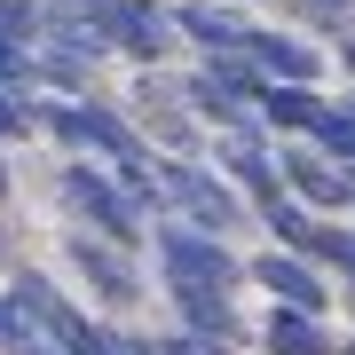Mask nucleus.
Segmentation results:
<instances>
[{
	"label": "nucleus",
	"mask_w": 355,
	"mask_h": 355,
	"mask_svg": "<svg viewBox=\"0 0 355 355\" xmlns=\"http://www.w3.org/2000/svg\"><path fill=\"white\" fill-rule=\"evenodd\" d=\"M347 111H355V103H347Z\"/></svg>",
	"instance_id": "22"
},
{
	"label": "nucleus",
	"mask_w": 355,
	"mask_h": 355,
	"mask_svg": "<svg viewBox=\"0 0 355 355\" xmlns=\"http://www.w3.org/2000/svg\"><path fill=\"white\" fill-rule=\"evenodd\" d=\"M308 253L331 261V268L347 277V292H355V237H347V229H316V237H308Z\"/></svg>",
	"instance_id": "14"
},
{
	"label": "nucleus",
	"mask_w": 355,
	"mask_h": 355,
	"mask_svg": "<svg viewBox=\"0 0 355 355\" xmlns=\"http://www.w3.org/2000/svg\"><path fill=\"white\" fill-rule=\"evenodd\" d=\"M158 268H166V284H182V292H221V300H229V284H237L229 245H221V237H198V229H182V221H158Z\"/></svg>",
	"instance_id": "3"
},
{
	"label": "nucleus",
	"mask_w": 355,
	"mask_h": 355,
	"mask_svg": "<svg viewBox=\"0 0 355 355\" xmlns=\"http://www.w3.org/2000/svg\"><path fill=\"white\" fill-rule=\"evenodd\" d=\"M277 182H292L284 198H300L308 214H316V205H347V174L324 166L316 150H284V158H277Z\"/></svg>",
	"instance_id": "9"
},
{
	"label": "nucleus",
	"mask_w": 355,
	"mask_h": 355,
	"mask_svg": "<svg viewBox=\"0 0 355 355\" xmlns=\"http://www.w3.org/2000/svg\"><path fill=\"white\" fill-rule=\"evenodd\" d=\"M347 355H355V340H347Z\"/></svg>",
	"instance_id": "21"
},
{
	"label": "nucleus",
	"mask_w": 355,
	"mask_h": 355,
	"mask_svg": "<svg viewBox=\"0 0 355 355\" xmlns=\"http://www.w3.org/2000/svg\"><path fill=\"white\" fill-rule=\"evenodd\" d=\"M0 198H8V166H0Z\"/></svg>",
	"instance_id": "19"
},
{
	"label": "nucleus",
	"mask_w": 355,
	"mask_h": 355,
	"mask_svg": "<svg viewBox=\"0 0 355 355\" xmlns=\"http://www.w3.org/2000/svg\"><path fill=\"white\" fill-rule=\"evenodd\" d=\"M150 190H158V221H182V229H198V237H229V229L245 221V198L229 190L214 166H198V158H158Z\"/></svg>",
	"instance_id": "1"
},
{
	"label": "nucleus",
	"mask_w": 355,
	"mask_h": 355,
	"mask_svg": "<svg viewBox=\"0 0 355 355\" xmlns=\"http://www.w3.org/2000/svg\"><path fill=\"white\" fill-rule=\"evenodd\" d=\"M245 64L261 71V87H308L316 79V48L292 32H245Z\"/></svg>",
	"instance_id": "6"
},
{
	"label": "nucleus",
	"mask_w": 355,
	"mask_h": 355,
	"mask_svg": "<svg viewBox=\"0 0 355 355\" xmlns=\"http://www.w3.org/2000/svg\"><path fill=\"white\" fill-rule=\"evenodd\" d=\"M253 284H268L277 308H292V316H324V277H316V261H300V253H261Z\"/></svg>",
	"instance_id": "7"
},
{
	"label": "nucleus",
	"mask_w": 355,
	"mask_h": 355,
	"mask_svg": "<svg viewBox=\"0 0 355 355\" xmlns=\"http://www.w3.org/2000/svg\"><path fill=\"white\" fill-rule=\"evenodd\" d=\"M190 87H205V95H221V103H237V111H245V103H261V71L245 64V55H205Z\"/></svg>",
	"instance_id": "10"
},
{
	"label": "nucleus",
	"mask_w": 355,
	"mask_h": 355,
	"mask_svg": "<svg viewBox=\"0 0 355 355\" xmlns=\"http://www.w3.org/2000/svg\"><path fill=\"white\" fill-rule=\"evenodd\" d=\"M166 24L190 32L205 55H245V32H253L237 8H214V0H182V8H166Z\"/></svg>",
	"instance_id": "8"
},
{
	"label": "nucleus",
	"mask_w": 355,
	"mask_h": 355,
	"mask_svg": "<svg viewBox=\"0 0 355 355\" xmlns=\"http://www.w3.org/2000/svg\"><path fill=\"white\" fill-rule=\"evenodd\" d=\"M127 355H229V347H205V340H127Z\"/></svg>",
	"instance_id": "15"
},
{
	"label": "nucleus",
	"mask_w": 355,
	"mask_h": 355,
	"mask_svg": "<svg viewBox=\"0 0 355 355\" xmlns=\"http://www.w3.org/2000/svg\"><path fill=\"white\" fill-rule=\"evenodd\" d=\"M24 32H0V87H24Z\"/></svg>",
	"instance_id": "16"
},
{
	"label": "nucleus",
	"mask_w": 355,
	"mask_h": 355,
	"mask_svg": "<svg viewBox=\"0 0 355 355\" xmlns=\"http://www.w3.org/2000/svg\"><path fill=\"white\" fill-rule=\"evenodd\" d=\"M55 198H64V214H71V221H95L87 237H103V245H135V237H142V214L119 198V182H111V174H95L87 158H71L64 174H55Z\"/></svg>",
	"instance_id": "2"
},
{
	"label": "nucleus",
	"mask_w": 355,
	"mask_h": 355,
	"mask_svg": "<svg viewBox=\"0 0 355 355\" xmlns=\"http://www.w3.org/2000/svg\"><path fill=\"white\" fill-rule=\"evenodd\" d=\"M268 355H331L324 316H292V308H277V316H268Z\"/></svg>",
	"instance_id": "12"
},
{
	"label": "nucleus",
	"mask_w": 355,
	"mask_h": 355,
	"mask_svg": "<svg viewBox=\"0 0 355 355\" xmlns=\"http://www.w3.org/2000/svg\"><path fill=\"white\" fill-rule=\"evenodd\" d=\"M324 8H355V0H324Z\"/></svg>",
	"instance_id": "20"
},
{
	"label": "nucleus",
	"mask_w": 355,
	"mask_h": 355,
	"mask_svg": "<svg viewBox=\"0 0 355 355\" xmlns=\"http://www.w3.org/2000/svg\"><path fill=\"white\" fill-rule=\"evenodd\" d=\"M253 111H261V127L308 135V127H316V111H324V103H316V87H261V103H253Z\"/></svg>",
	"instance_id": "11"
},
{
	"label": "nucleus",
	"mask_w": 355,
	"mask_h": 355,
	"mask_svg": "<svg viewBox=\"0 0 355 355\" xmlns=\"http://www.w3.org/2000/svg\"><path fill=\"white\" fill-rule=\"evenodd\" d=\"M64 253H71V268H79V277L95 284V300L127 308L135 292H142V284H135V261L119 253V245H103V237H87V229H71V245H64Z\"/></svg>",
	"instance_id": "5"
},
{
	"label": "nucleus",
	"mask_w": 355,
	"mask_h": 355,
	"mask_svg": "<svg viewBox=\"0 0 355 355\" xmlns=\"http://www.w3.org/2000/svg\"><path fill=\"white\" fill-rule=\"evenodd\" d=\"M32 24H40V16L24 8V0H0V32H24V40H32Z\"/></svg>",
	"instance_id": "17"
},
{
	"label": "nucleus",
	"mask_w": 355,
	"mask_h": 355,
	"mask_svg": "<svg viewBox=\"0 0 355 355\" xmlns=\"http://www.w3.org/2000/svg\"><path fill=\"white\" fill-rule=\"evenodd\" d=\"M261 221L277 229V253H300V261H308V237H316V214H308L300 198H284V190H277V198L261 205Z\"/></svg>",
	"instance_id": "13"
},
{
	"label": "nucleus",
	"mask_w": 355,
	"mask_h": 355,
	"mask_svg": "<svg viewBox=\"0 0 355 355\" xmlns=\"http://www.w3.org/2000/svg\"><path fill=\"white\" fill-rule=\"evenodd\" d=\"M340 64H347V71H355V48H340Z\"/></svg>",
	"instance_id": "18"
},
{
	"label": "nucleus",
	"mask_w": 355,
	"mask_h": 355,
	"mask_svg": "<svg viewBox=\"0 0 355 355\" xmlns=\"http://www.w3.org/2000/svg\"><path fill=\"white\" fill-rule=\"evenodd\" d=\"M79 16H87V32L103 40V48L119 40V48L142 55V64H158L166 40H174V24H166L158 0H79Z\"/></svg>",
	"instance_id": "4"
}]
</instances>
